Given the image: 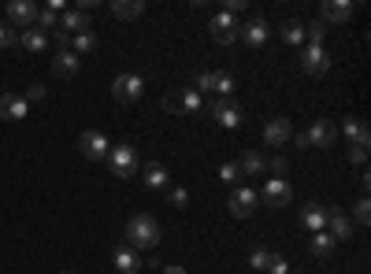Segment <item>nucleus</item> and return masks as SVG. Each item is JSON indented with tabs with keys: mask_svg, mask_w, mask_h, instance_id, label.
Listing matches in <instances>:
<instances>
[{
	"mask_svg": "<svg viewBox=\"0 0 371 274\" xmlns=\"http://www.w3.org/2000/svg\"><path fill=\"white\" fill-rule=\"evenodd\" d=\"M160 237H164V230H160V222L153 215H134L131 222H126V241H131L134 252H149L160 245Z\"/></svg>",
	"mask_w": 371,
	"mask_h": 274,
	"instance_id": "nucleus-1",
	"label": "nucleus"
},
{
	"mask_svg": "<svg viewBox=\"0 0 371 274\" xmlns=\"http://www.w3.org/2000/svg\"><path fill=\"white\" fill-rule=\"evenodd\" d=\"M108 167L116 178H134L138 174V152H134V144H116V149L108 152Z\"/></svg>",
	"mask_w": 371,
	"mask_h": 274,
	"instance_id": "nucleus-2",
	"label": "nucleus"
},
{
	"mask_svg": "<svg viewBox=\"0 0 371 274\" xmlns=\"http://www.w3.org/2000/svg\"><path fill=\"white\" fill-rule=\"evenodd\" d=\"M111 96H116L119 104H138L145 96V82L141 74H119L116 82H111Z\"/></svg>",
	"mask_w": 371,
	"mask_h": 274,
	"instance_id": "nucleus-3",
	"label": "nucleus"
},
{
	"mask_svg": "<svg viewBox=\"0 0 371 274\" xmlns=\"http://www.w3.org/2000/svg\"><path fill=\"white\" fill-rule=\"evenodd\" d=\"M164 108L167 111H179V115H197V111L204 108V101H201L197 89H179V93H167L164 96Z\"/></svg>",
	"mask_w": 371,
	"mask_h": 274,
	"instance_id": "nucleus-4",
	"label": "nucleus"
},
{
	"mask_svg": "<svg viewBox=\"0 0 371 274\" xmlns=\"http://www.w3.org/2000/svg\"><path fill=\"white\" fill-rule=\"evenodd\" d=\"M38 23V4L34 0H11L8 4V26H15L23 34V30H30Z\"/></svg>",
	"mask_w": 371,
	"mask_h": 274,
	"instance_id": "nucleus-5",
	"label": "nucleus"
},
{
	"mask_svg": "<svg viewBox=\"0 0 371 274\" xmlns=\"http://www.w3.org/2000/svg\"><path fill=\"white\" fill-rule=\"evenodd\" d=\"M227 207H231L234 219H249L256 207H260V193H256V189H234L231 200H227Z\"/></svg>",
	"mask_w": 371,
	"mask_h": 274,
	"instance_id": "nucleus-6",
	"label": "nucleus"
},
{
	"mask_svg": "<svg viewBox=\"0 0 371 274\" xmlns=\"http://www.w3.org/2000/svg\"><path fill=\"white\" fill-rule=\"evenodd\" d=\"M301 67H304V74H312V78L327 74V71H331V56H327V48H323V45H309V48L301 52Z\"/></svg>",
	"mask_w": 371,
	"mask_h": 274,
	"instance_id": "nucleus-7",
	"label": "nucleus"
},
{
	"mask_svg": "<svg viewBox=\"0 0 371 274\" xmlns=\"http://www.w3.org/2000/svg\"><path fill=\"white\" fill-rule=\"evenodd\" d=\"M78 149H82L86 159H108L111 144H108V137L101 130H82V137H78Z\"/></svg>",
	"mask_w": 371,
	"mask_h": 274,
	"instance_id": "nucleus-8",
	"label": "nucleus"
},
{
	"mask_svg": "<svg viewBox=\"0 0 371 274\" xmlns=\"http://www.w3.org/2000/svg\"><path fill=\"white\" fill-rule=\"evenodd\" d=\"M260 200H264L267 207H286L289 200H294V185H289L286 178H271V182L264 185V193H260Z\"/></svg>",
	"mask_w": 371,
	"mask_h": 274,
	"instance_id": "nucleus-9",
	"label": "nucleus"
},
{
	"mask_svg": "<svg viewBox=\"0 0 371 274\" xmlns=\"http://www.w3.org/2000/svg\"><path fill=\"white\" fill-rule=\"evenodd\" d=\"M238 34H241V23L234 19V15H216L212 19V38H216V45H231V41H238Z\"/></svg>",
	"mask_w": 371,
	"mask_h": 274,
	"instance_id": "nucleus-10",
	"label": "nucleus"
},
{
	"mask_svg": "<svg viewBox=\"0 0 371 274\" xmlns=\"http://www.w3.org/2000/svg\"><path fill=\"white\" fill-rule=\"evenodd\" d=\"M26 111H30V104L23 101V93H4V96H0V119H4V122L26 119Z\"/></svg>",
	"mask_w": 371,
	"mask_h": 274,
	"instance_id": "nucleus-11",
	"label": "nucleus"
},
{
	"mask_svg": "<svg viewBox=\"0 0 371 274\" xmlns=\"http://www.w3.org/2000/svg\"><path fill=\"white\" fill-rule=\"evenodd\" d=\"M289 137H294V126H289V119L275 115L267 126H264V141L271 144V149H282V144H289Z\"/></svg>",
	"mask_w": 371,
	"mask_h": 274,
	"instance_id": "nucleus-12",
	"label": "nucleus"
},
{
	"mask_svg": "<svg viewBox=\"0 0 371 274\" xmlns=\"http://www.w3.org/2000/svg\"><path fill=\"white\" fill-rule=\"evenodd\" d=\"M309 137V144L312 149H331V144L338 141V130H334V122H327V119H316L312 122V130L304 134Z\"/></svg>",
	"mask_w": 371,
	"mask_h": 274,
	"instance_id": "nucleus-13",
	"label": "nucleus"
},
{
	"mask_svg": "<svg viewBox=\"0 0 371 274\" xmlns=\"http://www.w3.org/2000/svg\"><path fill=\"white\" fill-rule=\"evenodd\" d=\"M327 234L342 245V241H349L353 237V222H349V215L345 212H338V207H331L327 212Z\"/></svg>",
	"mask_w": 371,
	"mask_h": 274,
	"instance_id": "nucleus-14",
	"label": "nucleus"
},
{
	"mask_svg": "<svg viewBox=\"0 0 371 274\" xmlns=\"http://www.w3.org/2000/svg\"><path fill=\"white\" fill-rule=\"evenodd\" d=\"M353 11H357V8H353L349 0H327V4L319 8V19H323V23H349Z\"/></svg>",
	"mask_w": 371,
	"mask_h": 274,
	"instance_id": "nucleus-15",
	"label": "nucleus"
},
{
	"mask_svg": "<svg viewBox=\"0 0 371 274\" xmlns=\"http://www.w3.org/2000/svg\"><path fill=\"white\" fill-rule=\"evenodd\" d=\"M212 115L219 126H227V130H234V126H241V108L234 101H216L212 104Z\"/></svg>",
	"mask_w": 371,
	"mask_h": 274,
	"instance_id": "nucleus-16",
	"label": "nucleus"
},
{
	"mask_svg": "<svg viewBox=\"0 0 371 274\" xmlns=\"http://www.w3.org/2000/svg\"><path fill=\"white\" fill-rule=\"evenodd\" d=\"M111 263H116L119 274H138L145 267L141 263V252H134V249H116V252H111Z\"/></svg>",
	"mask_w": 371,
	"mask_h": 274,
	"instance_id": "nucleus-17",
	"label": "nucleus"
},
{
	"mask_svg": "<svg viewBox=\"0 0 371 274\" xmlns=\"http://www.w3.org/2000/svg\"><path fill=\"white\" fill-rule=\"evenodd\" d=\"M141 178H145V185H149V189H171V174H167L164 164H156V159L141 167Z\"/></svg>",
	"mask_w": 371,
	"mask_h": 274,
	"instance_id": "nucleus-18",
	"label": "nucleus"
},
{
	"mask_svg": "<svg viewBox=\"0 0 371 274\" xmlns=\"http://www.w3.org/2000/svg\"><path fill=\"white\" fill-rule=\"evenodd\" d=\"M78 71H82V59H78L74 52H56L52 56V74L56 78H74Z\"/></svg>",
	"mask_w": 371,
	"mask_h": 274,
	"instance_id": "nucleus-19",
	"label": "nucleus"
},
{
	"mask_svg": "<svg viewBox=\"0 0 371 274\" xmlns=\"http://www.w3.org/2000/svg\"><path fill=\"white\" fill-rule=\"evenodd\" d=\"M267 34H271V26H267L264 19H249L245 26H241V34H238V38L256 48V45H264V41H267Z\"/></svg>",
	"mask_w": 371,
	"mask_h": 274,
	"instance_id": "nucleus-20",
	"label": "nucleus"
},
{
	"mask_svg": "<svg viewBox=\"0 0 371 274\" xmlns=\"http://www.w3.org/2000/svg\"><path fill=\"white\" fill-rule=\"evenodd\" d=\"M60 15H63V4H60V0H52V4H45V8H38V30H45V34H48V30H52V34H56V26H60Z\"/></svg>",
	"mask_w": 371,
	"mask_h": 274,
	"instance_id": "nucleus-21",
	"label": "nucleus"
},
{
	"mask_svg": "<svg viewBox=\"0 0 371 274\" xmlns=\"http://www.w3.org/2000/svg\"><path fill=\"white\" fill-rule=\"evenodd\" d=\"M238 171H241V178H253V174H264L267 171V156L264 152H256V149H249L245 156H241V164H238Z\"/></svg>",
	"mask_w": 371,
	"mask_h": 274,
	"instance_id": "nucleus-22",
	"label": "nucleus"
},
{
	"mask_svg": "<svg viewBox=\"0 0 371 274\" xmlns=\"http://www.w3.org/2000/svg\"><path fill=\"white\" fill-rule=\"evenodd\" d=\"M19 45L26 48V52H45V48H48V34H45V30H38V26H30V30H23V34H19Z\"/></svg>",
	"mask_w": 371,
	"mask_h": 274,
	"instance_id": "nucleus-23",
	"label": "nucleus"
},
{
	"mask_svg": "<svg viewBox=\"0 0 371 274\" xmlns=\"http://www.w3.org/2000/svg\"><path fill=\"white\" fill-rule=\"evenodd\" d=\"M327 212H331V207H319V204H309V207H304V227H309L312 234H319V230H327Z\"/></svg>",
	"mask_w": 371,
	"mask_h": 274,
	"instance_id": "nucleus-24",
	"label": "nucleus"
},
{
	"mask_svg": "<svg viewBox=\"0 0 371 274\" xmlns=\"http://www.w3.org/2000/svg\"><path fill=\"white\" fill-rule=\"evenodd\" d=\"M345 137H349V144H367L371 141V130H367V122L364 119H345Z\"/></svg>",
	"mask_w": 371,
	"mask_h": 274,
	"instance_id": "nucleus-25",
	"label": "nucleus"
},
{
	"mask_svg": "<svg viewBox=\"0 0 371 274\" xmlns=\"http://www.w3.org/2000/svg\"><path fill=\"white\" fill-rule=\"evenodd\" d=\"M309 249H312V256H319V260H327V256L338 249V241L327 234V230H319V234H312V241H309Z\"/></svg>",
	"mask_w": 371,
	"mask_h": 274,
	"instance_id": "nucleus-26",
	"label": "nucleus"
},
{
	"mask_svg": "<svg viewBox=\"0 0 371 274\" xmlns=\"http://www.w3.org/2000/svg\"><path fill=\"white\" fill-rule=\"evenodd\" d=\"M141 11H145L141 0H111V15L116 19H138Z\"/></svg>",
	"mask_w": 371,
	"mask_h": 274,
	"instance_id": "nucleus-27",
	"label": "nucleus"
},
{
	"mask_svg": "<svg viewBox=\"0 0 371 274\" xmlns=\"http://www.w3.org/2000/svg\"><path fill=\"white\" fill-rule=\"evenodd\" d=\"M96 45H101V41H96V34H93V30H86V34H78V38H71V52H74L78 59H82V56L96 52Z\"/></svg>",
	"mask_w": 371,
	"mask_h": 274,
	"instance_id": "nucleus-28",
	"label": "nucleus"
},
{
	"mask_svg": "<svg viewBox=\"0 0 371 274\" xmlns=\"http://www.w3.org/2000/svg\"><path fill=\"white\" fill-rule=\"evenodd\" d=\"M279 38H282L286 45H301V41H304V26H301L297 19H286V23L279 26Z\"/></svg>",
	"mask_w": 371,
	"mask_h": 274,
	"instance_id": "nucleus-29",
	"label": "nucleus"
},
{
	"mask_svg": "<svg viewBox=\"0 0 371 274\" xmlns=\"http://www.w3.org/2000/svg\"><path fill=\"white\" fill-rule=\"evenodd\" d=\"M216 93H219V101H227V96L234 93V74L216 71Z\"/></svg>",
	"mask_w": 371,
	"mask_h": 274,
	"instance_id": "nucleus-30",
	"label": "nucleus"
},
{
	"mask_svg": "<svg viewBox=\"0 0 371 274\" xmlns=\"http://www.w3.org/2000/svg\"><path fill=\"white\" fill-rule=\"evenodd\" d=\"M323 34H327V23L323 19H316V23L304 26V38H309L312 45H323Z\"/></svg>",
	"mask_w": 371,
	"mask_h": 274,
	"instance_id": "nucleus-31",
	"label": "nucleus"
},
{
	"mask_svg": "<svg viewBox=\"0 0 371 274\" xmlns=\"http://www.w3.org/2000/svg\"><path fill=\"white\" fill-rule=\"evenodd\" d=\"M353 215H357V227H367V222H371V200L360 197L357 204H353Z\"/></svg>",
	"mask_w": 371,
	"mask_h": 274,
	"instance_id": "nucleus-32",
	"label": "nucleus"
},
{
	"mask_svg": "<svg viewBox=\"0 0 371 274\" xmlns=\"http://www.w3.org/2000/svg\"><path fill=\"white\" fill-rule=\"evenodd\" d=\"M15 45H19V30L0 23V48H15Z\"/></svg>",
	"mask_w": 371,
	"mask_h": 274,
	"instance_id": "nucleus-33",
	"label": "nucleus"
},
{
	"mask_svg": "<svg viewBox=\"0 0 371 274\" xmlns=\"http://www.w3.org/2000/svg\"><path fill=\"white\" fill-rule=\"evenodd\" d=\"M267 171L275 174V178H286V174H289V159H286V156H275V159H267Z\"/></svg>",
	"mask_w": 371,
	"mask_h": 274,
	"instance_id": "nucleus-34",
	"label": "nucleus"
},
{
	"mask_svg": "<svg viewBox=\"0 0 371 274\" xmlns=\"http://www.w3.org/2000/svg\"><path fill=\"white\" fill-rule=\"evenodd\" d=\"M249 263H253L256 270H267V263H271V252H267V249H253Z\"/></svg>",
	"mask_w": 371,
	"mask_h": 274,
	"instance_id": "nucleus-35",
	"label": "nucleus"
},
{
	"mask_svg": "<svg viewBox=\"0 0 371 274\" xmlns=\"http://www.w3.org/2000/svg\"><path fill=\"white\" fill-rule=\"evenodd\" d=\"M23 101H26V104H41V101H45V86H41V82H34V86H30V89L23 93Z\"/></svg>",
	"mask_w": 371,
	"mask_h": 274,
	"instance_id": "nucleus-36",
	"label": "nucleus"
},
{
	"mask_svg": "<svg viewBox=\"0 0 371 274\" xmlns=\"http://www.w3.org/2000/svg\"><path fill=\"white\" fill-rule=\"evenodd\" d=\"M219 178H223V182H227V185H234V182L241 178V171H238V164H223V167H219Z\"/></svg>",
	"mask_w": 371,
	"mask_h": 274,
	"instance_id": "nucleus-37",
	"label": "nucleus"
},
{
	"mask_svg": "<svg viewBox=\"0 0 371 274\" xmlns=\"http://www.w3.org/2000/svg\"><path fill=\"white\" fill-rule=\"evenodd\" d=\"M167 200H171L175 207H186V204H189V193H186V189H167Z\"/></svg>",
	"mask_w": 371,
	"mask_h": 274,
	"instance_id": "nucleus-38",
	"label": "nucleus"
},
{
	"mask_svg": "<svg viewBox=\"0 0 371 274\" xmlns=\"http://www.w3.org/2000/svg\"><path fill=\"white\" fill-rule=\"evenodd\" d=\"M197 89L204 93V89H216V71H201L197 74Z\"/></svg>",
	"mask_w": 371,
	"mask_h": 274,
	"instance_id": "nucleus-39",
	"label": "nucleus"
},
{
	"mask_svg": "<svg viewBox=\"0 0 371 274\" xmlns=\"http://www.w3.org/2000/svg\"><path fill=\"white\" fill-rule=\"evenodd\" d=\"M267 270H271V274H289V263L282 260V256H275V252H271V263H267Z\"/></svg>",
	"mask_w": 371,
	"mask_h": 274,
	"instance_id": "nucleus-40",
	"label": "nucleus"
},
{
	"mask_svg": "<svg viewBox=\"0 0 371 274\" xmlns=\"http://www.w3.org/2000/svg\"><path fill=\"white\" fill-rule=\"evenodd\" d=\"M349 159H353V164H364V159H367V144H349Z\"/></svg>",
	"mask_w": 371,
	"mask_h": 274,
	"instance_id": "nucleus-41",
	"label": "nucleus"
},
{
	"mask_svg": "<svg viewBox=\"0 0 371 274\" xmlns=\"http://www.w3.org/2000/svg\"><path fill=\"white\" fill-rule=\"evenodd\" d=\"M160 274H186V267H179V263H160Z\"/></svg>",
	"mask_w": 371,
	"mask_h": 274,
	"instance_id": "nucleus-42",
	"label": "nucleus"
},
{
	"mask_svg": "<svg viewBox=\"0 0 371 274\" xmlns=\"http://www.w3.org/2000/svg\"><path fill=\"white\" fill-rule=\"evenodd\" d=\"M238 11H245V0H227V15H238Z\"/></svg>",
	"mask_w": 371,
	"mask_h": 274,
	"instance_id": "nucleus-43",
	"label": "nucleus"
},
{
	"mask_svg": "<svg viewBox=\"0 0 371 274\" xmlns=\"http://www.w3.org/2000/svg\"><path fill=\"white\" fill-rule=\"evenodd\" d=\"M294 144H297L301 152H304V149H312V144H309V137H304V134H297V137H294Z\"/></svg>",
	"mask_w": 371,
	"mask_h": 274,
	"instance_id": "nucleus-44",
	"label": "nucleus"
},
{
	"mask_svg": "<svg viewBox=\"0 0 371 274\" xmlns=\"http://www.w3.org/2000/svg\"><path fill=\"white\" fill-rule=\"evenodd\" d=\"M63 274H74V270H63Z\"/></svg>",
	"mask_w": 371,
	"mask_h": 274,
	"instance_id": "nucleus-45",
	"label": "nucleus"
}]
</instances>
